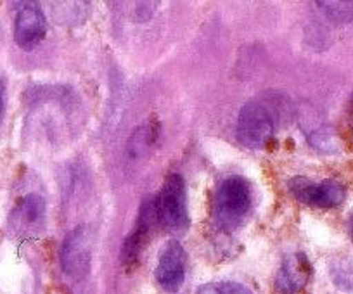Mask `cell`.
Here are the masks:
<instances>
[{"instance_id":"1","label":"cell","mask_w":353,"mask_h":294,"mask_svg":"<svg viewBox=\"0 0 353 294\" xmlns=\"http://www.w3.org/2000/svg\"><path fill=\"white\" fill-rule=\"evenodd\" d=\"M276 127V113L270 109L269 104L261 101H250L241 107L237 118V137L246 147L251 149L265 147L274 137Z\"/></svg>"},{"instance_id":"2","label":"cell","mask_w":353,"mask_h":294,"mask_svg":"<svg viewBox=\"0 0 353 294\" xmlns=\"http://www.w3.org/2000/svg\"><path fill=\"white\" fill-rule=\"evenodd\" d=\"M159 224L165 225L170 232L182 234L189 229L188 196H185L184 178L179 174H172L163 184L158 198H156Z\"/></svg>"},{"instance_id":"3","label":"cell","mask_w":353,"mask_h":294,"mask_svg":"<svg viewBox=\"0 0 353 294\" xmlns=\"http://www.w3.org/2000/svg\"><path fill=\"white\" fill-rule=\"evenodd\" d=\"M251 206L250 185L241 177H229L220 184L215 198V220L219 227H237Z\"/></svg>"},{"instance_id":"4","label":"cell","mask_w":353,"mask_h":294,"mask_svg":"<svg viewBox=\"0 0 353 294\" xmlns=\"http://www.w3.org/2000/svg\"><path fill=\"white\" fill-rule=\"evenodd\" d=\"M61 269L68 277L81 280L92 266V232L87 225H78L64 238L61 246Z\"/></svg>"},{"instance_id":"5","label":"cell","mask_w":353,"mask_h":294,"mask_svg":"<svg viewBox=\"0 0 353 294\" xmlns=\"http://www.w3.org/2000/svg\"><path fill=\"white\" fill-rule=\"evenodd\" d=\"M288 189L300 202L317 208H336L346 198V189L336 180L312 182L310 178L294 177L288 182Z\"/></svg>"},{"instance_id":"6","label":"cell","mask_w":353,"mask_h":294,"mask_svg":"<svg viewBox=\"0 0 353 294\" xmlns=\"http://www.w3.org/2000/svg\"><path fill=\"white\" fill-rule=\"evenodd\" d=\"M188 255L179 241H170L161 251L156 265V280L168 293H175L185 280Z\"/></svg>"},{"instance_id":"7","label":"cell","mask_w":353,"mask_h":294,"mask_svg":"<svg viewBox=\"0 0 353 294\" xmlns=\"http://www.w3.org/2000/svg\"><path fill=\"white\" fill-rule=\"evenodd\" d=\"M312 277V265L305 253H291L283 260L276 275L279 294H298L305 289Z\"/></svg>"},{"instance_id":"8","label":"cell","mask_w":353,"mask_h":294,"mask_svg":"<svg viewBox=\"0 0 353 294\" xmlns=\"http://www.w3.org/2000/svg\"><path fill=\"white\" fill-rule=\"evenodd\" d=\"M47 33V19L43 12L35 6L19 9L14 19V40L23 50L35 49Z\"/></svg>"},{"instance_id":"9","label":"cell","mask_w":353,"mask_h":294,"mask_svg":"<svg viewBox=\"0 0 353 294\" xmlns=\"http://www.w3.org/2000/svg\"><path fill=\"white\" fill-rule=\"evenodd\" d=\"M46 218V199L39 194H28L19 199L11 213V225L18 232H37Z\"/></svg>"},{"instance_id":"10","label":"cell","mask_w":353,"mask_h":294,"mask_svg":"<svg viewBox=\"0 0 353 294\" xmlns=\"http://www.w3.org/2000/svg\"><path fill=\"white\" fill-rule=\"evenodd\" d=\"M317 8H321V11L324 12L325 18L331 19L332 23H338V25H346V23L353 21V0H322L317 2Z\"/></svg>"},{"instance_id":"11","label":"cell","mask_w":353,"mask_h":294,"mask_svg":"<svg viewBox=\"0 0 353 294\" xmlns=\"http://www.w3.org/2000/svg\"><path fill=\"white\" fill-rule=\"evenodd\" d=\"M145 239H148V234L134 229L130 235H127V239L121 244V262L127 266L137 263L139 256H141L142 249H144Z\"/></svg>"},{"instance_id":"12","label":"cell","mask_w":353,"mask_h":294,"mask_svg":"<svg viewBox=\"0 0 353 294\" xmlns=\"http://www.w3.org/2000/svg\"><path fill=\"white\" fill-rule=\"evenodd\" d=\"M196 294H254L244 284L232 282V280H220V282H208L198 287Z\"/></svg>"},{"instance_id":"13","label":"cell","mask_w":353,"mask_h":294,"mask_svg":"<svg viewBox=\"0 0 353 294\" xmlns=\"http://www.w3.org/2000/svg\"><path fill=\"white\" fill-rule=\"evenodd\" d=\"M331 277L332 282L343 291L353 293V265L345 262V260H338L331 265Z\"/></svg>"},{"instance_id":"14","label":"cell","mask_w":353,"mask_h":294,"mask_svg":"<svg viewBox=\"0 0 353 294\" xmlns=\"http://www.w3.org/2000/svg\"><path fill=\"white\" fill-rule=\"evenodd\" d=\"M2 111H4V87L0 83V116H2Z\"/></svg>"},{"instance_id":"15","label":"cell","mask_w":353,"mask_h":294,"mask_svg":"<svg viewBox=\"0 0 353 294\" xmlns=\"http://www.w3.org/2000/svg\"><path fill=\"white\" fill-rule=\"evenodd\" d=\"M348 227H350V235H352V239H353V215H352V218H350Z\"/></svg>"},{"instance_id":"16","label":"cell","mask_w":353,"mask_h":294,"mask_svg":"<svg viewBox=\"0 0 353 294\" xmlns=\"http://www.w3.org/2000/svg\"><path fill=\"white\" fill-rule=\"evenodd\" d=\"M350 114H352V118H353V96H352V99H350Z\"/></svg>"}]
</instances>
